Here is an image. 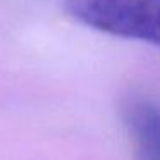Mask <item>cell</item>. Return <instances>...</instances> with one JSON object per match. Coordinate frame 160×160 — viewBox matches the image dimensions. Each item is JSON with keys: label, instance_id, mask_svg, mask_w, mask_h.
I'll list each match as a JSON object with an SVG mask.
<instances>
[{"label": "cell", "instance_id": "6da1fadb", "mask_svg": "<svg viewBox=\"0 0 160 160\" xmlns=\"http://www.w3.org/2000/svg\"><path fill=\"white\" fill-rule=\"evenodd\" d=\"M64 9L97 31L160 47V0H64Z\"/></svg>", "mask_w": 160, "mask_h": 160}, {"label": "cell", "instance_id": "7a4b0ae2", "mask_svg": "<svg viewBox=\"0 0 160 160\" xmlns=\"http://www.w3.org/2000/svg\"><path fill=\"white\" fill-rule=\"evenodd\" d=\"M124 126L138 160H160V103L146 97H132L122 107Z\"/></svg>", "mask_w": 160, "mask_h": 160}]
</instances>
